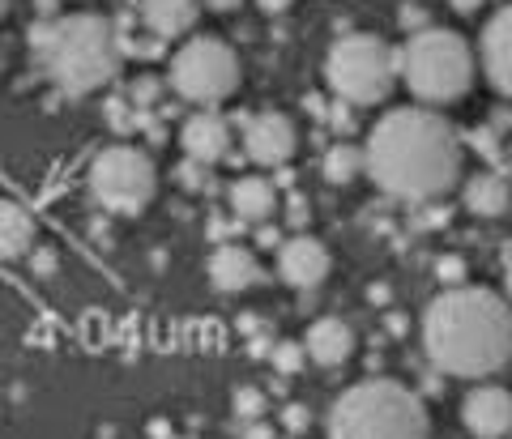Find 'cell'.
I'll return each instance as SVG.
<instances>
[{
	"label": "cell",
	"mask_w": 512,
	"mask_h": 439,
	"mask_svg": "<svg viewBox=\"0 0 512 439\" xmlns=\"http://www.w3.org/2000/svg\"><path fill=\"white\" fill-rule=\"evenodd\" d=\"M205 5H210V9H218V13H231V9H239V5H244V0H205Z\"/></svg>",
	"instance_id": "obj_29"
},
{
	"label": "cell",
	"mask_w": 512,
	"mask_h": 439,
	"mask_svg": "<svg viewBox=\"0 0 512 439\" xmlns=\"http://www.w3.org/2000/svg\"><path fill=\"white\" fill-rule=\"evenodd\" d=\"M39 69L56 81L64 94H94L116 81L120 73V35L116 22L103 13H69V18L39 22L30 30Z\"/></svg>",
	"instance_id": "obj_3"
},
{
	"label": "cell",
	"mask_w": 512,
	"mask_h": 439,
	"mask_svg": "<svg viewBox=\"0 0 512 439\" xmlns=\"http://www.w3.org/2000/svg\"><path fill=\"white\" fill-rule=\"evenodd\" d=\"M47 269H56V256L43 252V256H39V273H47Z\"/></svg>",
	"instance_id": "obj_32"
},
{
	"label": "cell",
	"mask_w": 512,
	"mask_h": 439,
	"mask_svg": "<svg viewBox=\"0 0 512 439\" xmlns=\"http://www.w3.org/2000/svg\"><path fill=\"white\" fill-rule=\"evenodd\" d=\"M35 248V218L18 201H0V260H18Z\"/></svg>",
	"instance_id": "obj_19"
},
{
	"label": "cell",
	"mask_w": 512,
	"mask_h": 439,
	"mask_svg": "<svg viewBox=\"0 0 512 439\" xmlns=\"http://www.w3.org/2000/svg\"><path fill=\"white\" fill-rule=\"evenodd\" d=\"M171 86L188 103H222L239 90V56L214 35L188 39L171 56Z\"/></svg>",
	"instance_id": "obj_8"
},
{
	"label": "cell",
	"mask_w": 512,
	"mask_h": 439,
	"mask_svg": "<svg viewBox=\"0 0 512 439\" xmlns=\"http://www.w3.org/2000/svg\"><path fill=\"white\" fill-rule=\"evenodd\" d=\"M0 69H5V56H0Z\"/></svg>",
	"instance_id": "obj_35"
},
{
	"label": "cell",
	"mask_w": 512,
	"mask_h": 439,
	"mask_svg": "<svg viewBox=\"0 0 512 439\" xmlns=\"http://www.w3.org/2000/svg\"><path fill=\"white\" fill-rule=\"evenodd\" d=\"M436 273H440L444 286H461V282H466V260H461V256H444L436 265Z\"/></svg>",
	"instance_id": "obj_23"
},
{
	"label": "cell",
	"mask_w": 512,
	"mask_h": 439,
	"mask_svg": "<svg viewBox=\"0 0 512 439\" xmlns=\"http://www.w3.org/2000/svg\"><path fill=\"white\" fill-rule=\"evenodd\" d=\"M231 209L244 222H265L278 209V192L265 175H244V180H235V188H231Z\"/></svg>",
	"instance_id": "obj_18"
},
{
	"label": "cell",
	"mask_w": 512,
	"mask_h": 439,
	"mask_svg": "<svg viewBox=\"0 0 512 439\" xmlns=\"http://www.w3.org/2000/svg\"><path fill=\"white\" fill-rule=\"evenodd\" d=\"M158 99V81L154 77H141L137 86H133V107H154Z\"/></svg>",
	"instance_id": "obj_25"
},
{
	"label": "cell",
	"mask_w": 512,
	"mask_h": 439,
	"mask_svg": "<svg viewBox=\"0 0 512 439\" xmlns=\"http://www.w3.org/2000/svg\"><path fill=\"white\" fill-rule=\"evenodd\" d=\"M180 145H184V154L192 162H218V158H227L231 150V128L222 116H214V111H201V116H188L184 128H180Z\"/></svg>",
	"instance_id": "obj_13"
},
{
	"label": "cell",
	"mask_w": 512,
	"mask_h": 439,
	"mask_svg": "<svg viewBox=\"0 0 512 439\" xmlns=\"http://www.w3.org/2000/svg\"><path fill=\"white\" fill-rule=\"evenodd\" d=\"M461 422L478 439H504L512 427V397L500 384H478L461 401Z\"/></svg>",
	"instance_id": "obj_10"
},
{
	"label": "cell",
	"mask_w": 512,
	"mask_h": 439,
	"mask_svg": "<svg viewBox=\"0 0 512 439\" xmlns=\"http://www.w3.org/2000/svg\"><path fill=\"white\" fill-rule=\"evenodd\" d=\"M329 439H431L427 405L397 380H363L333 401Z\"/></svg>",
	"instance_id": "obj_4"
},
{
	"label": "cell",
	"mask_w": 512,
	"mask_h": 439,
	"mask_svg": "<svg viewBox=\"0 0 512 439\" xmlns=\"http://www.w3.org/2000/svg\"><path fill=\"white\" fill-rule=\"evenodd\" d=\"M210 278L222 295H239V290H248L261 282V265H256V256L248 248H239V243H227V248H218L210 256Z\"/></svg>",
	"instance_id": "obj_15"
},
{
	"label": "cell",
	"mask_w": 512,
	"mask_h": 439,
	"mask_svg": "<svg viewBox=\"0 0 512 439\" xmlns=\"http://www.w3.org/2000/svg\"><path fill=\"white\" fill-rule=\"evenodd\" d=\"M90 192L94 201L111 214H141L154 192H158V171H154V158L137 145H111L94 158L90 167Z\"/></svg>",
	"instance_id": "obj_7"
},
{
	"label": "cell",
	"mask_w": 512,
	"mask_h": 439,
	"mask_svg": "<svg viewBox=\"0 0 512 439\" xmlns=\"http://www.w3.org/2000/svg\"><path fill=\"white\" fill-rule=\"evenodd\" d=\"M299 346L320 367H342L350 354H355V329H350L346 320H338V316H325V320L312 324L308 337H303Z\"/></svg>",
	"instance_id": "obj_14"
},
{
	"label": "cell",
	"mask_w": 512,
	"mask_h": 439,
	"mask_svg": "<svg viewBox=\"0 0 512 439\" xmlns=\"http://www.w3.org/2000/svg\"><path fill=\"white\" fill-rule=\"evenodd\" d=\"M303 359H308V354H303L299 341H278V350H274V367L282 371V376H295V371L303 367Z\"/></svg>",
	"instance_id": "obj_21"
},
{
	"label": "cell",
	"mask_w": 512,
	"mask_h": 439,
	"mask_svg": "<svg viewBox=\"0 0 512 439\" xmlns=\"http://www.w3.org/2000/svg\"><path fill=\"white\" fill-rule=\"evenodd\" d=\"M308 422H312V414H308V405H286L282 410V427L291 431V435H299V431H308Z\"/></svg>",
	"instance_id": "obj_24"
},
{
	"label": "cell",
	"mask_w": 512,
	"mask_h": 439,
	"mask_svg": "<svg viewBox=\"0 0 512 439\" xmlns=\"http://www.w3.org/2000/svg\"><path fill=\"white\" fill-rule=\"evenodd\" d=\"M478 60H483L487 81L508 99V94H512V13L508 9H500L483 26V39H478Z\"/></svg>",
	"instance_id": "obj_12"
},
{
	"label": "cell",
	"mask_w": 512,
	"mask_h": 439,
	"mask_svg": "<svg viewBox=\"0 0 512 439\" xmlns=\"http://www.w3.org/2000/svg\"><path fill=\"white\" fill-rule=\"evenodd\" d=\"M235 414L248 418V422H256V418L265 414V397L256 393V388H239V393H235Z\"/></svg>",
	"instance_id": "obj_22"
},
{
	"label": "cell",
	"mask_w": 512,
	"mask_h": 439,
	"mask_svg": "<svg viewBox=\"0 0 512 439\" xmlns=\"http://www.w3.org/2000/svg\"><path fill=\"white\" fill-rule=\"evenodd\" d=\"M512 201V188L500 171H483L466 184V209L474 218H504Z\"/></svg>",
	"instance_id": "obj_17"
},
{
	"label": "cell",
	"mask_w": 512,
	"mask_h": 439,
	"mask_svg": "<svg viewBox=\"0 0 512 439\" xmlns=\"http://www.w3.org/2000/svg\"><path fill=\"white\" fill-rule=\"evenodd\" d=\"M180 184L184 188H201V162H184V167H180Z\"/></svg>",
	"instance_id": "obj_26"
},
{
	"label": "cell",
	"mask_w": 512,
	"mask_h": 439,
	"mask_svg": "<svg viewBox=\"0 0 512 439\" xmlns=\"http://www.w3.org/2000/svg\"><path fill=\"white\" fill-rule=\"evenodd\" d=\"M363 171L397 201H436L461 184V133L431 107H393L367 133Z\"/></svg>",
	"instance_id": "obj_1"
},
{
	"label": "cell",
	"mask_w": 512,
	"mask_h": 439,
	"mask_svg": "<svg viewBox=\"0 0 512 439\" xmlns=\"http://www.w3.org/2000/svg\"><path fill=\"white\" fill-rule=\"evenodd\" d=\"M359 171H363V150L359 145H333V150L325 154V175L333 184H350V180H359Z\"/></svg>",
	"instance_id": "obj_20"
},
{
	"label": "cell",
	"mask_w": 512,
	"mask_h": 439,
	"mask_svg": "<svg viewBox=\"0 0 512 439\" xmlns=\"http://www.w3.org/2000/svg\"><path fill=\"white\" fill-rule=\"evenodd\" d=\"M291 5H295V0H256V9L269 13V18H278V13H286Z\"/></svg>",
	"instance_id": "obj_27"
},
{
	"label": "cell",
	"mask_w": 512,
	"mask_h": 439,
	"mask_svg": "<svg viewBox=\"0 0 512 439\" xmlns=\"http://www.w3.org/2000/svg\"><path fill=\"white\" fill-rule=\"evenodd\" d=\"M295 145H299V133L282 111H265V116H252L244 124V150L256 167H282L295 154Z\"/></svg>",
	"instance_id": "obj_9"
},
{
	"label": "cell",
	"mask_w": 512,
	"mask_h": 439,
	"mask_svg": "<svg viewBox=\"0 0 512 439\" xmlns=\"http://www.w3.org/2000/svg\"><path fill=\"white\" fill-rule=\"evenodd\" d=\"M244 439H274V431H269V427H265V422H261V418H256V422H252V427H248V435H244Z\"/></svg>",
	"instance_id": "obj_28"
},
{
	"label": "cell",
	"mask_w": 512,
	"mask_h": 439,
	"mask_svg": "<svg viewBox=\"0 0 512 439\" xmlns=\"http://www.w3.org/2000/svg\"><path fill=\"white\" fill-rule=\"evenodd\" d=\"M141 22L150 26L154 39H180L197 26V0H137Z\"/></svg>",
	"instance_id": "obj_16"
},
{
	"label": "cell",
	"mask_w": 512,
	"mask_h": 439,
	"mask_svg": "<svg viewBox=\"0 0 512 439\" xmlns=\"http://www.w3.org/2000/svg\"><path fill=\"white\" fill-rule=\"evenodd\" d=\"M478 5H483V0H453V9H457V13H474Z\"/></svg>",
	"instance_id": "obj_30"
},
{
	"label": "cell",
	"mask_w": 512,
	"mask_h": 439,
	"mask_svg": "<svg viewBox=\"0 0 512 439\" xmlns=\"http://www.w3.org/2000/svg\"><path fill=\"white\" fill-rule=\"evenodd\" d=\"M261 248H278V231H261Z\"/></svg>",
	"instance_id": "obj_31"
},
{
	"label": "cell",
	"mask_w": 512,
	"mask_h": 439,
	"mask_svg": "<svg viewBox=\"0 0 512 439\" xmlns=\"http://www.w3.org/2000/svg\"><path fill=\"white\" fill-rule=\"evenodd\" d=\"M423 350L436 371L457 380H483L508 367L512 316L487 286H448L423 312Z\"/></svg>",
	"instance_id": "obj_2"
},
{
	"label": "cell",
	"mask_w": 512,
	"mask_h": 439,
	"mask_svg": "<svg viewBox=\"0 0 512 439\" xmlns=\"http://www.w3.org/2000/svg\"><path fill=\"white\" fill-rule=\"evenodd\" d=\"M5 13H9V0H0V18H5Z\"/></svg>",
	"instance_id": "obj_33"
},
{
	"label": "cell",
	"mask_w": 512,
	"mask_h": 439,
	"mask_svg": "<svg viewBox=\"0 0 512 439\" xmlns=\"http://www.w3.org/2000/svg\"><path fill=\"white\" fill-rule=\"evenodd\" d=\"M325 81L342 103L355 107L384 103L397 81V52L380 35H346L329 47Z\"/></svg>",
	"instance_id": "obj_6"
},
{
	"label": "cell",
	"mask_w": 512,
	"mask_h": 439,
	"mask_svg": "<svg viewBox=\"0 0 512 439\" xmlns=\"http://www.w3.org/2000/svg\"><path fill=\"white\" fill-rule=\"evenodd\" d=\"M278 273L286 286L295 290H316L320 282L329 278V252L325 243H316L312 235H295L278 243Z\"/></svg>",
	"instance_id": "obj_11"
},
{
	"label": "cell",
	"mask_w": 512,
	"mask_h": 439,
	"mask_svg": "<svg viewBox=\"0 0 512 439\" xmlns=\"http://www.w3.org/2000/svg\"><path fill=\"white\" fill-rule=\"evenodd\" d=\"M175 439H197V435H175Z\"/></svg>",
	"instance_id": "obj_34"
},
{
	"label": "cell",
	"mask_w": 512,
	"mask_h": 439,
	"mask_svg": "<svg viewBox=\"0 0 512 439\" xmlns=\"http://www.w3.org/2000/svg\"><path fill=\"white\" fill-rule=\"evenodd\" d=\"M397 73L406 77L410 94L423 107H444L466 99L474 86V56L461 35L453 30H414L406 47L397 52Z\"/></svg>",
	"instance_id": "obj_5"
}]
</instances>
